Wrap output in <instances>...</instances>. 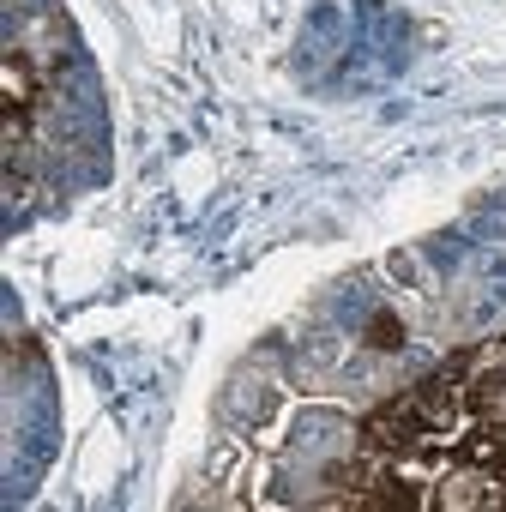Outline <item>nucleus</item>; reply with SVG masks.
<instances>
[{
	"mask_svg": "<svg viewBox=\"0 0 506 512\" xmlns=\"http://www.w3.org/2000/svg\"><path fill=\"white\" fill-rule=\"evenodd\" d=\"M362 338H368L374 350H398V344H404V326H398V314H374V320L362 326Z\"/></svg>",
	"mask_w": 506,
	"mask_h": 512,
	"instance_id": "1",
	"label": "nucleus"
}]
</instances>
